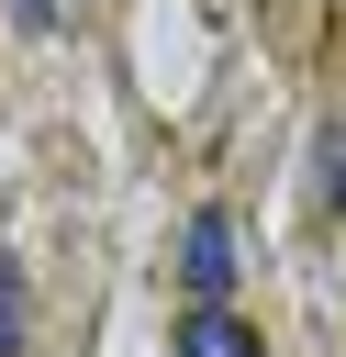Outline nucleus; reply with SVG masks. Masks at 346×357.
<instances>
[{"instance_id": "5", "label": "nucleus", "mask_w": 346, "mask_h": 357, "mask_svg": "<svg viewBox=\"0 0 346 357\" xmlns=\"http://www.w3.org/2000/svg\"><path fill=\"white\" fill-rule=\"evenodd\" d=\"M0 11H11L22 33H56V0H0Z\"/></svg>"}, {"instance_id": "4", "label": "nucleus", "mask_w": 346, "mask_h": 357, "mask_svg": "<svg viewBox=\"0 0 346 357\" xmlns=\"http://www.w3.org/2000/svg\"><path fill=\"white\" fill-rule=\"evenodd\" d=\"M33 335V290H22V257H0V357H22Z\"/></svg>"}, {"instance_id": "2", "label": "nucleus", "mask_w": 346, "mask_h": 357, "mask_svg": "<svg viewBox=\"0 0 346 357\" xmlns=\"http://www.w3.org/2000/svg\"><path fill=\"white\" fill-rule=\"evenodd\" d=\"M167 346H179V357H268V346H257V335H246L234 312H190V324L167 335Z\"/></svg>"}, {"instance_id": "1", "label": "nucleus", "mask_w": 346, "mask_h": 357, "mask_svg": "<svg viewBox=\"0 0 346 357\" xmlns=\"http://www.w3.org/2000/svg\"><path fill=\"white\" fill-rule=\"evenodd\" d=\"M234 268H246V257H234V223H223V212H190V234H179V279H190L201 312H223Z\"/></svg>"}, {"instance_id": "3", "label": "nucleus", "mask_w": 346, "mask_h": 357, "mask_svg": "<svg viewBox=\"0 0 346 357\" xmlns=\"http://www.w3.org/2000/svg\"><path fill=\"white\" fill-rule=\"evenodd\" d=\"M335 201H346V123L313 134V212H335Z\"/></svg>"}]
</instances>
